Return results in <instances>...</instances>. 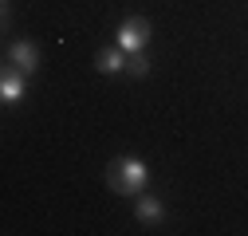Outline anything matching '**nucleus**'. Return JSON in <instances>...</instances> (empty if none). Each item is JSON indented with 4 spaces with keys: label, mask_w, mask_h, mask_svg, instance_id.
<instances>
[{
    "label": "nucleus",
    "mask_w": 248,
    "mask_h": 236,
    "mask_svg": "<svg viewBox=\"0 0 248 236\" xmlns=\"http://www.w3.org/2000/svg\"><path fill=\"white\" fill-rule=\"evenodd\" d=\"M150 181V165L142 158H114L110 169H107V185L114 193H126V197H138Z\"/></svg>",
    "instance_id": "obj_1"
},
{
    "label": "nucleus",
    "mask_w": 248,
    "mask_h": 236,
    "mask_svg": "<svg viewBox=\"0 0 248 236\" xmlns=\"http://www.w3.org/2000/svg\"><path fill=\"white\" fill-rule=\"evenodd\" d=\"M146 44H150V20L130 16L118 24V47L122 51H146Z\"/></svg>",
    "instance_id": "obj_2"
},
{
    "label": "nucleus",
    "mask_w": 248,
    "mask_h": 236,
    "mask_svg": "<svg viewBox=\"0 0 248 236\" xmlns=\"http://www.w3.org/2000/svg\"><path fill=\"white\" fill-rule=\"evenodd\" d=\"M8 63H12L16 71H24V75H32V71L40 67V51H36V44H32V40H16V44L8 47Z\"/></svg>",
    "instance_id": "obj_3"
},
{
    "label": "nucleus",
    "mask_w": 248,
    "mask_h": 236,
    "mask_svg": "<svg viewBox=\"0 0 248 236\" xmlns=\"http://www.w3.org/2000/svg\"><path fill=\"white\" fill-rule=\"evenodd\" d=\"M24 91H28V75H24V71H16V67L8 63V67H4V75H0V99L12 106V103H20V99H24Z\"/></svg>",
    "instance_id": "obj_4"
},
{
    "label": "nucleus",
    "mask_w": 248,
    "mask_h": 236,
    "mask_svg": "<svg viewBox=\"0 0 248 236\" xmlns=\"http://www.w3.org/2000/svg\"><path fill=\"white\" fill-rule=\"evenodd\" d=\"M99 71H103V75H118V71H126V51H122L118 44L107 47V51H99Z\"/></svg>",
    "instance_id": "obj_5"
},
{
    "label": "nucleus",
    "mask_w": 248,
    "mask_h": 236,
    "mask_svg": "<svg viewBox=\"0 0 248 236\" xmlns=\"http://www.w3.org/2000/svg\"><path fill=\"white\" fill-rule=\"evenodd\" d=\"M162 201L158 197H138V221H146V224H158L162 221Z\"/></svg>",
    "instance_id": "obj_6"
},
{
    "label": "nucleus",
    "mask_w": 248,
    "mask_h": 236,
    "mask_svg": "<svg viewBox=\"0 0 248 236\" xmlns=\"http://www.w3.org/2000/svg\"><path fill=\"white\" fill-rule=\"evenodd\" d=\"M126 71L130 75H150V59H146V51H126Z\"/></svg>",
    "instance_id": "obj_7"
}]
</instances>
